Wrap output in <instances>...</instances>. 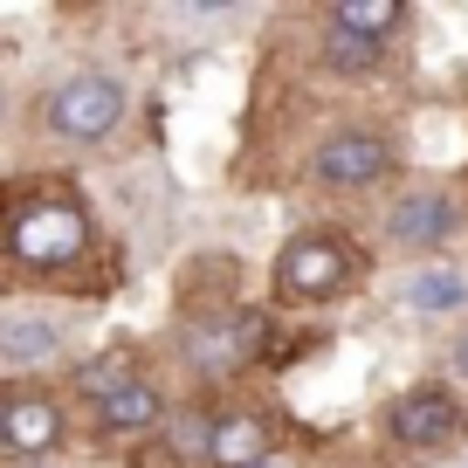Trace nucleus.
Returning <instances> with one entry per match:
<instances>
[{
  "mask_svg": "<svg viewBox=\"0 0 468 468\" xmlns=\"http://www.w3.org/2000/svg\"><path fill=\"white\" fill-rule=\"evenodd\" d=\"M386 234H393L399 249H448L454 234H462V207L448 193H407L393 207V220H386Z\"/></svg>",
  "mask_w": 468,
  "mask_h": 468,
  "instance_id": "6e6552de",
  "label": "nucleus"
},
{
  "mask_svg": "<svg viewBox=\"0 0 468 468\" xmlns=\"http://www.w3.org/2000/svg\"><path fill=\"white\" fill-rule=\"evenodd\" d=\"M454 372L468 379V331H462V345H454Z\"/></svg>",
  "mask_w": 468,
  "mask_h": 468,
  "instance_id": "f3484780",
  "label": "nucleus"
},
{
  "mask_svg": "<svg viewBox=\"0 0 468 468\" xmlns=\"http://www.w3.org/2000/svg\"><path fill=\"white\" fill-rule=\"evenodd\" d=\"M407 303L413 310H462L468 303V282L454 276V269H420V276L407 282Z\"/></svg>",
  "mask_w": 468,
  "mask_h": 468,
  "instance_id": "ddd939ff",
  "label": "nucleus"
},
{
  "mask_svg": "<svg viewBox=\"0 0 468 468\" xmlns=\"http://www.w3.org/2000/svg\"><path fill=\"white\" fill-rule=\"evenodd\" d=\"M56 345H62V331L48 317H7L0 324V366H15V372L56 358Z\"/></svg>",
  "mask_w": 468,
  "mask_h": 468,
  "instance_id": "9b49d317",
  "label": "nucleus"
},
{
  "mask_svg": "<svg viewBox=\"0 0 468 468\" xmlns=\"http://www.w3.org/2000/svg\"><path fill=\"white\" fill-rule=\"evenodd\" d=\"M269 462V420L262 413H228L214 434V454L207 468H262Z\"/></svg>",
  "mask_w": 468,
  "mask_h": 468,
  "instance_id": "1a4fd4ad",
  "label": "nucleus"
},
{
  "mask_svg": "<svg viewBox=\"0 0 468 468\" xmlns=\"http://www.w3.org/2000/svg\"><path fill=\"white\" fill-rule=\"evenodd\" d=\"M358 269H366V255L345 234H296L276 255V296L282 303H331L358 282Z\"/></svg>",
  "mask_w": 468,
  "mask_h": 468,
  "instance_id": "f03ea898",
  "label": "nucleus"
},
{
  "mask_svg": "<svg viewBox=\"0 0 468 468\" xmlns=\"http://www.w3.org/2000/svg\"><path fill=\"white\" fill-rule=\"evenodd\" d=\"M262 468H282V462H262Z\"/></svg>",
  "mask_w": 468,
  "mask_h": 468,
  "instance_id": "a211bd4d",
  "label": "nucleus"
},
{
  "mask_svg": "<svg viewBox=\"0 0 468 468\" xmlns=\"http://www.w3.org/2000/svg\"><path fill=\"white\" fill-rule=\"evenodd\" d=\"M117 117H124V83H117V76H69V83L48 97V132L76 138V145L111 138Z\"/></svg>",
  "mask_w": 468,
  "mask_h": 468,
  "instance_id": "7ed1b4c3",
  "label": "nucleus"
},
{
  "mask_svg": "<svg viewBox=\"0 0 468 468\" xmlns=\"http://www.w3.org/2000/svg\"><path fill=\"white\" fill-rule=\"evenodd\" d=\"M62 441V407L42 393H7V407H0V448L15 454V462L35 468V454H48Z\"/></svg>",
  "mask_w": 468,
  "mask_h": 468,
  "instance_id": "0eeeda50",
  "label": "nucleus"
},
{
  "mask_svg": "<svg viewBox=\"0 0 468 468\" xmlns=\"http://www.w3.org/2000/svg\"><path fill=\"white\" fill-rule=\"evenodd\" d=\"M399 21H407L399 0H337V7H331L337 35H358V42H379V48H386V35H393Z\"/></svg>",
  "mask_w": 468,
  "mask_h": 468,
  "instance_id": "f8f14e48",
  "label": "nucleus"
},
{
  "mask_svg": "<svg viewBox=\"0 0 468 468\" xmlns=\"http://www.w3.org/2000/svg\"><path fill=\"white\" fill-rule=\"evenodd\" d=\"M7 255L35 276H56L90 255V214L69 186H15L7 193Z\"/></svg>",
  "mask_w": 468,
  "mask_h": 468,
  "instance_id": "f257e3e1",
  "label": "nucleus"
},
{
  "mask_svg": "<svg viewBox=\"0 0 468 468\" xmlns=\"http://www.w3.org/2000/svg\"><path fill=\"white\" fill-rule=\"evenodd\" d=\"M386 173H393V145L379 132H337L317 145V186H331V193H358Z\"/></svg>",
  "mask_w": 468,
  "mask_h": 468,
  "instance_id": "423d86ee",
  "label": "nucleus"
},
{
  "mask_svg": "<svg viewBox=\"0 0 468 468\" xmlns=\"http://www.w3.org/2000/svg\"><path fill=\"white\" fill-rule=\"evenodd\" d=\"M132 379H138V372L124 366V358H90V366L76 372V386H83V393L97 399V407H103V399H117V393H124Z\"/></svg>",
  "mask_w": 468,
  "mask_h": 468,
  "instance_id": "2eb2a0df",
  "label": "nucleus"
},
{
  "mask_svg": "<svg viewBox=\"0 0 468 468\" xmlns=\"http://www.w3.org/2000/svg\"><path fill=\"white\" fill-rule=\"evenodd\" d=\"M152 420H165V393L152 379H132L117 399H103V407H97L103 434H138V427H152Z\"/></svg>",
  "mask_w": 468,
  "mask_h": 468,
  "instance_id": "9d476101",
  "label": "nucleus"
},
{
  "mask_svg": "<svg viewBox=\"0 0 468 468\" xmlns=\"http://www.w3.org/2000/svg\"><path fill=\"white\" fill-rule=\"evenodd\" d=\"M462 427H468V413L448 386H413V393H399L386 407V434L399 448H448V441H462Z\"/></svg>",
  "mask_w": 468,
  "mask_h": 468,
  "instance_id": "20e7f679",
  "label": "nucleus"
},
{
  "mask_svg": "<svg viewBox=\"0 0 468 468\" xmlns=\"http://www.w3.org/2000/svg\"><path fill=\"white\" fill-rule=\"evenodd\" d=\"M324 56H331V69H345V76H366V69H379V56L386 48L379 42H358V35H324Z\"/></svg>",
  "mask_w": 468,
  "mask_h": 468,
  "instance_id": "4468645a",
  "label": "nucleus"
},
{
  "mask_svg": "<svg viewBox=\"0 0 468 468\" xmlns=\"http://www.w3.org/2000/svg\"><path fill=\"white\" fill-rule=\"evenodd\" d=\"M255 337H262V317H255V310H234V317L186 324V366L200 372V379H228V372L249 366Z\"/></svg>",
  "mask_w": 468,
  "mask_h": 468,
  "instance_id": "39448f33",
  "label": "nucleus"
},
{
  "mask_svg": "<svg viewBox=\"0 0 468 468\" xmlns=\"http://www.w3.org/2000/svg\"><path fill=\"white\" fill-rule=\"evenodd\" d=\"M214 434H220V420H214V413H173V454H200V462H207V454H214Z\"/></svg>",
  "mask_w": 468,
  "mask_h": 468,
  "instance_id": "dca6fc26",
  "label": "nucleus"
}]
</instances>
